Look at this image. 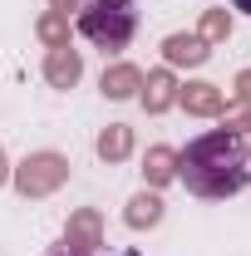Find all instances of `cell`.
Listing matches in <instances>:
<instances>
[{
  "mask_svg": "<svg viewBox=\"0 0 251 256\" xmlns=\"http://www.w3.org/2000/svg\"><path fill=\"white\" fill-rule=\"evenodd\" d=\"M34 34H40L50 50H69V15H60V10H44V15L34 20Z\"/></svg>",
  "mask_w": 251,
  "mask_h": 256,
  "instance_id": "13",
  "label": "cell"
},
{
  "mask_svg": "<svg viewBox=\"0 0 251 256\" xmlns=\"http://www.w3.org/2000/svg\"><path fill=\"white\" fill-rule=\"evenodd\" d=\"M178 104L188 108L192 118H222V108H226V94H222L217 84H188V89H178Z\"/></svg>",
  "mask_w": 251,
  "mask_h": 256,
  "instance_id": "6",
  "label": "cell"
},
{
  "mask_svg": "<svg viewBox=\"0 0 251 256\" xmlns=\"http://www.w3.org/2000/svg\"><path fill=\"white\" fill-rule=\"evenodd\" d=\"M172 178H178V153H172L168 143H153L148 158H143V182L158 192V188H168Z\"/></svg>",
  "mask_w": 251,
  "mask_h": 256,
  "instance_id": "11",
  "label": "cell"
},
{
  "mask_svg": "<svg viewBox=\"0 0 251 256\" xmlns=\"http://www.w3.org/2000/svg\"><path fill=\"white\" fill-rule=\"evenodd\" d=\"M10 182H15L20 197H50V192H60L64 182H69V158L54 153V148L30 153L20 168H10Z\"/></svg>",
  "mask_w": 251,
  "mask_h": 256,
  "instance_id": "3",
  "label": "cell"
},
{
  "mask_svg": "<svg viewBox=\"0 0 251 256\" xmlns=\"http://www.w3.org/2000/svg\"><path fill=\"white\" fill-rule=\"evenodd\" d=\"M94 148H98V158H104V162H124L128 153H133V128H128V124H108L104 133H98Z\"/></svg>",
  "mask_w": 251,
  "mask_h": 256,
  "instance_id": "12",
  "label": "cell"
},
{
  "mask_svg": "<svg viewBox=\"0 0 251 256\" xmlns=\"http://www.w3.org/2000/svg\"><path fill=\"white\" fill-rule=\"evenodd\" d=\"M162 212H168V202H162L153 188H143V192H138V197H133V202L124 207V222L133 226V232H148V226H158V222H162Z\"/></svg>",
  "mask_w": 251,
  "mask_h": 256,
  "instance_id": "10",
  "label": "cell"
},
{
  "mask_svg": "<svg viewBox=\"0 0 251 256\" xmlns=\"http://www.w3.org/2000/svg\"><path fill=\"white\" fill-rule=\"evenodd\" d=\"M178 178L192 197H207V202H222V197H236L242 188H251V148L242 133L232 128H212L202 138H192L188 148L178 153Z\"/></svg>",
  "mask_w": 251,
  "mask_h": 256,
  "instance_id": "1",
  "label": "cell"
},
{
  "mask_svg": "<svg viewBox=\"0 0 251 256\" xmlns=\"http://www.w3.org/2000/svg\"><path fill=\"white\" fill-rule=\"evenodd\" d=\"M242 138H246V148H251V114H246V133H242Z\"/></svg>",
  "mask_w": 251,
  "mask_h": 256,
  "instance_id": "19",
  "label": "cell"
},
{
  "mask_svg": "<svg viewBox=\"0 0 251 256\" xmlns=\"http://www.w3.org/2000/svg\"><path fill=\"white\" fill-rule=\"evenodd\" d=\"M178 79H172V69H153L148 79H143V89H138V98H143V108L148 114H168L172 104H178Z\"/></svg>",
  "mask_w": 251,
  "mask_h": 256,
  "instance_id": "7",
  "label": "cell"
},
{
  "mask_svg": "<svg viewBox=\"0 0 251 256\" xmlns=\"http://www.w3.org/2000/svg\"><path fill=\"white\" fill-rule=\"evenodd\" d=\"M236 98H242V108H251V69L236 74Z\"/></svg>",
  "mask_w": 251,
  "mask_h": 256,
  "instance_id": "15",
  "label": "cell"
},
{
  "mask_svg": "<svg viewBox=\"0 0 251 256\" xmlns=\"http://www.w3.org/2000/svg\"><path fill=\"white\" fill-rule=\"evenodd\" d=\"M44 79H50V89H74L79 79H84V60H79V50L69 44V50H50V60H44Z\"/></svg>",
  "mask_w": 251,
  "mask_h": 256,
  "instance_id": "9",
  "label": "cell"
},
{
  "mask_svg": "<svg viewBox=\"0 0 251 256\" xmlns=\"http://www.w3.org/2000/svg\"><path fill=\"white\" fill-rule=\"evenodd\" d=\"M79 34L98 44L104 54H118L133 44V34H138V10H133V0H84L79 5Z\"/></svg>",
  "mask_w": 251,
  "mask_h": 256,
  "instance_id": "2",
  "label": "cell"
},
{
  "mask_svg": "<svg viewBox=\"0 0 251 256\" xmlns=\"http://www.w3.org/2000/svg\"><path fill=\"white\" fill-rule=\"evenodd\" d=\"M84 0H50V10H60V15H69V10H79Z\"/></svg>",
  "mask_w": 251,
  "mask_h": 256,
  "instance_id": "16",
  "label": "cell"
},
{
  "mask_svg": "<svg viewBox=\"0 0 251 256\" xmlns=\"http://www.w3.org/2000/svg\"><path fill=\"white\" fill-rule=\"evenodd\" d=\"M10 182V162H5V148H0V188Z\"/></svg>",
  "mask_w": 251,
  "mask_h": 256,
  "instance_id": "17",
  "label": "cell"
},
{
  "mask_svg": "<svg viewBox=\"0 0 251 256\" xmlns=\"http://www.w3.org/2000/svg\"><path fill=\"white\" fill-rule=\"evenodd\" d=\"M64 246L79 256H98L104 252V217L94 207H79L69 222H64Z\"/></svg>",
  "mask_w": 251,
  "mask_h": 256,
  "instance_id": "4",
  "label": "cell"
},
{
  "mask_svg": "<svg viewBox=\"0 0 251 256\" xmlns=\"http://www.w3.org/2000/svg\"><path fill=\"white\" fill-rule=\"evenodd\" d=\"M232 5H236V10H242V15H251V0H232Z\"/></svg>",
  "mask_w": 251,
  "mask_h": 256,
  "instance_id": "18",
  "label": "cell"
},
{
  "mask_svg": "<svg viewBox=\"0 0 251 256\" xmlns=\"http://www.w3.org/2000/svg\"><path fill=\"white\" fill-rule=\"evenodd\" d=\"M197 34H202L207 44H226V40H232V15H226V10H202Z\"/></svg>",
  "mask_w": 251,
  "mask_h": 256,
  "instance_id": "14",
  "label": "cell"
},
{
  "mask_svg": "<svg viewBox=\"0 0 251 256\" xmlns=\"http://www.w3.org/2000/svg\"><path fill=\"white\" fill-rule=\"evenodd\" d=\"M162 60L172 64V69H202V64L212 60V44H207L202 34L178 30V34H168V40H162Z\"/></svg>",
  "mask_w": 251,
  "mask_h": 256,
  "instance_id": "5",
  "label": "cell"
},
{
  "mask_svg": "<svg viewBox=\"0 0 251 256\" xmlns=\"http://www.w3.org/2000/svg\"><path fill=\"white\" fill-rule=\"evenodd\" d=\"M98 89H104V98H114V104L138 98V89H143V69H138V64H108L104 79H98Z\"/></svg>",
  "mask_w": 251,
  "mask_h": 256,
  "instance_id": "8",
  "label": "cell"
}]
</instances>
